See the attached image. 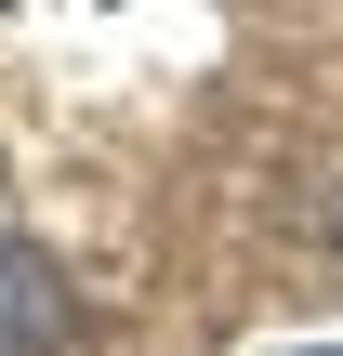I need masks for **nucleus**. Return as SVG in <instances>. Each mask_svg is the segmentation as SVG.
Returning a JSON list of instances; mask_svg holds the SVG:
<instances>
[{
  "instance_id": "obj_1",
  "label": "nucleus",
  "mask_w": 343,
  "mask_h": 356,
  "mask_svg": "<svg viewBox=\"0 0 343 356\" xmlns=\"http://www.w3.org/2000/svg\"><path fill=\"white\" fill-rule=\"evenodd\" d=\"M53 343H66V264L0 225V356H53Z\"/></svg>"
}]
</instances>
